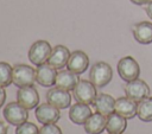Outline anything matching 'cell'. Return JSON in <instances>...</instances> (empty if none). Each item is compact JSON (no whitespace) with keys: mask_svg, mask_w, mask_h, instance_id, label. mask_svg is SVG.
<instances>
[{"mask_svg":"<svg viewBox=\"0 0 152 134\" xmlns=\"http://www.w3.org/2000/svg\"><path fill=\"white\" fill-rule=\"evenodd\" d=\"M13 68L6 63V62H0V85L6 88L11 83H13Z\"/></svg>","mask_w":152,"mask_h":134,"instance_id":"cell-22","label":"cell"},{"mask_svg":"<svg viewBox=\"0 0 152 134\" xmlns=\"http://www.w3.org/2000/svg\"><path fill=\"white\" fill-rule=\"evenodd\" d=\"M91 114L93 113H91V109H90L89 104L77 102V103H75L70 107L69 119L76 125H84L86 121L90 117Z\"/></svg>","mask_w":152,"mask_h":134,"instance_id":"cell-15","label":"cell"},{"mask_svg":"<svg viewBox=\"0 0 152 134\" xmlns=\"http://www.w3.org/2000/svg\"><path fill=\"white\" fill-rule=\"evenodd\" d=\"M71 52L69 51V49L64 45H56L52 51L51 55L48 59V63L53 66L56 70L57 69H62L68 64V60L70 58Z\"/></svg>","mask_w":152,"mask_h":134,"instance_id":"cell-13","label":"cell"},{"mask_svg":"<svg viewBox=\"0 0 152 134\" xmlns=\"http://www.w3.org/2000/svg\"><path fill=\"white\" fill-rule=\"evenodd\" d=\"M17 101L27 110L33 109L39 103V94L33 85L19 88L17 91Z\"/></svg>","mask_w":152,"mask_h":134,"instance_id":"cell-9","label":"cell"},{"mask_svg":"<svg viewBox=\"0 0 152 134\" xmlns=\"http://www.w3.org/2000/svg\"><path fill=\"white\" fill-rule=\"evenodd\" d=\"M106 123H107V116L96 111L91 114L90 117L86 121L84 130L88 134H101L106 129Z\"/></svg>","mask_w":152,"mask_h":134,"instance_id":"cell-18","label":"cell"},{"mask_svg":"<svg viewBox=\"0 0 152 134\" xmlns=\"http://www.w3.org/2000/svg\"><path fill=\"white\" fill-rule=\"evenodd\" d=\"M13 84L18 88L33 85L36 82V70L27 64H17L13 66Z\"/></svg>","mask_w":152,"mask_h":134,"instance_id":"cell-2","label":"cell"},{"mask_svg":"<svg viewBox=\"0 0 152 134\" xmlns=\"http://www.w3.org/2000/svg\"><path fill=\"white\" fill-rule=\"evenodd\" d=\"M80 78L78 75L70 71V70H62L59 72H57V77H56V87L64 89V90H74V88L76 87V84L78 83Z\"/></svg>","mask_w":152,"mask_h":134,"instance_id":"cell-19","label":"cell"},{"mask_svg":"<svg viewBox=\"0 0 152 134\" xmlns=\"http://www.w3.org/2000/svg\"><path fill=\"white\" fill-rule=\"evenodd\" d=\"M137 102L127 96L119 97L118 100H115V113L120 114L126 119H133L137 115Z\"/></svg>","mask_w":152,"mask_h":134,"instance_id":"cell-16","label":"cell"},{"mask_svg":"<svg viewBox=\"0 0 152 134\" xmlns=\"http://www.w3.org/2000/svg\"><path fill=\"white\" fill-rule=\"evenodd\" d=\"M46 101L58 109H66L68 107H70L71 96L68 90L56 87V88H51L46 92Z\"/></svg>","mask_w":152,"mask_h":134,"instance_id":"cell-10","label":"cell"},{"mask_svg":"<svg viewBox=\"0 0 152 134\" xmlns=\"http://www.w3.org/2000/svg\"><path fill=\"white\" fill-rule=\"evenodd\" d=\"M133 4H135V5H146V4H148L151 0H131Z\"/></svg>","mask_w":152,"mask_h":134,"instance_id":"cell-28","label":"cell"},{"mask_svg":"<svg viewBox=\"0 0 152 134\" xmlns=\"http://www.w3.org/2000/svg\"><path fill=\"white\" fill-rule=\"evenodd\" d=\"M5 101H6V91H5L4 87L0 85V108L4 106Z\"/></svg>","mask_w":152,"mask_h":134,"instance_id":"cell-25","label":"cell"},{"mask_svg":"<svg viewBox=\"0 0 152 134\" xmlns=\"http://www.w3.org/2000/svg\"><path fill=\"white\" fill-rule=\"evenodd\" d=\"M72 95H74V98L76 100V102L93 104L94 100L97 96V91H96V87L90 81L80 79L72 90Z\"/></svg>","mask_w":152,"mask_h":134,"instance_id":"cell-3","label":"cell"},{"mask_svg":"<svg viewBox=\"0 0 152 134\" xmlns=\"http://www.w3.org/2000/svg\"><path fill=\"white\" fill-rule=\"evenodd\" d=\"M93 106H94V108L97 113H100L104 116H108V115H110L112 113L115 111V100H114V97L108 95V94H104V92L97 94L96 98L93 102Z\"/></svg>","mask_w":152,"mask_h":134,"instance_id":"cell-14","label":"cell"},{"mask_svg":"<svg viewBox=\"0 0 152 134\" xmlns=\"http://www.w3.org/2000/svg\"><path fill=\"white\" fill-rule=\"evenodd\" d=\"M124 89L126 96L135 102H140L141 100L150 96V87L145 81L139 78L127 82Z\"/></svg>","mask_w":152,"mask_h":134,"instance_id":"cell-7","label":"cell"},{"mask_svg":"<svg viewBox=\"0 0 152 134\" xmlns=\"http://www.w3.org/2000/svg\"><path fill=\"white\" fill-rule=\"evenodd\" d=\"M52 47L49 42L46 40H37L34 42L31 47L28 49V59L34 65H40L48 62L50 55H51Z\"/></svg>","mask_w":152,"mask_h":134,"instance_id":"cell-4","label":"cell"},{"mask_svg":"<svg viewBox=\"0 0 152 134\" xmlns=\"http://www.w3.org/2000/svg\"><path fill=\"white\" fill-rule=\"evenodd\" d=\"M57 71L49 63H44L36 69V81L42 87H52L56 84Z\"/></svg>","mask_w":152,"mask_h":134,"instance_id":"cell-12","label":"cell"},{"mask_svg":"<svg viewBox=\"0 0 152 134\" xmlns=\"http://www.w3.org/2000/svg\"><path fill=\"white\" fill-rule=\"evenodd\" d=\"M113 77L112 66L106 62H96L89 71V79L96 88L106 87Z\"/></svg>","mask_w":152,"mask_h":134,"instance_id":"cell-1","label":"cell"},{"mask_svg":"<svg viewBox=\"0 0 152 134\" xmlns=\"http://www.w3.org/2000/svg\"><path fill=\"white\" fill-rule=\"evenodd\" d=\"M145 11H146L147 15L152 19V0H151L148 4H146V8H145Z\"/></svg>","mask_w":152,"mask_h":134,"instance_id":"cell-26","label":"cell"},{"mask_svg":"<svg viewBox=\"0 0 152 134\" xmlns=\"http://www.w3.org/2000/svg\"><path fill=\"white\" fill-rule=\"evenodd\" d=\"M4 117L7 122H10L13 126H19L27 121L28 117V111L27 109L21 106L18 101L17 102H10L5 108H4Z\"/></svg>","mask_w":152,"mask_h":134,"instance_id":"cell-6","label":"cell"},{"mask_svg":"<svg viewBox=\"0 0 152 134\" xmlns=\"http://www.w3.org/2000/svg\"><path fill=\"white\" fill-rule=\"evenodd\" d=\"M118 74L125 82H129L139 78L140 66L133 57L126 56L118 62Z\"/></svg>","mask_w":152,"mask_h":134,"instance_id":"cell-5","label":"cell"},{"mask_svg":"<svg viewBox=\"0 0 152 134\" xmlns=\"http://www.w3.org/2000/svg\"><path fill=\"white\" fill-rule=\"evenodd\" d=\"M36 119L43 125L56 123L61 119V111L51 103H42L36 107Z\"/></svg>","mask_w":152,"mask_h":134,"instance_id":"cell-8","label":"cell"},{"mask_svg":"<svg viewBox=\"0 0 152 134\" xmlns=\"http://www.w3.org/2000/svg\"><path fill=\"white\" fill-rule=\"evenodd\" d=\"M39 134H62V130L56 123H48L39 128Z\"/></svg>","mask_w":152,"mask_h":134,"instance_id":"cell-24","label":"cell"},{"mask_svg":"<svg viewBox=\"0 0 152 134\" xmlns=\"http://www.w3.org/2000/svg\"><path fill=\"white\" fill-rule=\"evenodd\" d=\"M0 134H7V127L2 121H0Z\"/></svg>","mask_w":152,"mask_h":134,"instance_id":"cell-27","label":"cell"},{"mask_svg":"<svg viewBox=\"0 0 152 134\" xmlns=\"http://www.w3.org/2000/svg\"><path fill=\"white\" fill-rule=\"evenodd\" d=\"M108 134H116V133H108ZM122 134V133H121Z\"/></svg>","mask_w":152,"mask_h":134,"instance_id":"cell-29","label":"cell"},{"mask_svg":"<svg viewBox=\"0 0 152 134\" xmlns=\"http://www.w3.org/2000/svg\"><path fill=\"white\" fill-rule=\"evenodd\" d=\"M15 134H39V129L33 122L25 121L24 123L17 126Z\"/></svg>","mask_w":152,"mask_h":134,"instance_id":"cell-23","label":"cell"},{"mask_svg":"<svg viewBox=\"0 0 152 134\" xmlns=\"http://www.w3.org/2000/svg\"><path fill=\"white\" fill-rule=\"evenodd\" d=\"M88 66H89V57L84 51L76 50V51L71 52L70 58L66 64L68 70L77 74V75H81L88 69Z\"/></svg>","mask_w":152,"mask_h":134,"instance_id":"cell-11","label":"cell"},{"mask_svg":"<svg viewBox=\"0 0 152 134\" xmlns=\"http://www.w3.org/2000/svg\"><path fill=\"white\" fill-rule=\"evenodd\" d=\"M134 39L140 44H151L152 43V23L140 21L132 27Z\"/></svg>","mask_w":152,"mask_h":134,"instance_id":"cell-17","label":"cell"},{"mask_svg":"<svg viewBox=\"0 0 152 134\" xmlns=\"http://www.w3.org/2000/svg\"><path fill=\"white\" fill-rule=\"evenodd\" d=\"M137 115L144 122L152 121V97L148 96L138 103Z\"/></svg>","mask_w":152,"mask_h":134,"instance_id":"cell-21","label":"cell"},{"mask_svg":"<svg viewBox=\"0 0 152 134\" xmlns=\"http://www.w3.org/2000/svg\"><path fill=\"white\" fill-rule=\"evenodd\" d=\"M127 119L121 116L118 113H112L107 116V123H106V130L108 133H116L121 134L127 128Z\"/></svg>","mask_w":152,"mask_h":134,"instance_id":"cell-20","label":"cell"}]
</instances>
